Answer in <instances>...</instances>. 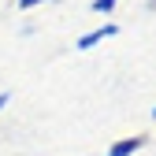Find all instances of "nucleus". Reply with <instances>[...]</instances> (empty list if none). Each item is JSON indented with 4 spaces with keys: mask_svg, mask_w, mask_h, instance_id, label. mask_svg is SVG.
<instances>
[{
    "mask_svg": "<svg viewBox=\"0 0 156 156\" xmlns=\"http://www.w3.org/2000/svg\"><path fill=\"white\" fill-rule=\"evenodd\" d=\"M115 30H119V26H112V23H108V26H101V30H93V34H86V37H82V41H78V48H82V52H86V48H93L97 41H104V37H112Z\"/></svg>",
    "mask_w": 156,
    "mask_h": 156,
    "instance_id": "f257e3e1",
    "label": "nucleus"
},
{
    "mask_svg": "<svg viewBox=\"0 0 156 156\" xmlns=\"http://www.w3.org/2000/svg\"><path fill=\"white\" fill-rule=\"evenodd\" d=\"M141 145H145V138H141V134H138V138H123V141L115 145V149H112L108 156H134V152H138Z\"/></svg>",
    "mask_w": 156,
    "mask_h": 156,
    "instance_id": "f03ea898",
    "label": "nucleus"
},
{
    "mask_svg": "<svg viewBox=\"0 0 156 156\" xmlns=\"http://www.w3.org/2000/svg\"><path fill=\"white\" fill-rule=\"evenodd\" d=\"M115 0H93V11H112Z\"/></svg>",
    "mask_w": 156,
    "mask_h": 156,
    "instance_id": "7ed1b4c3",
    "label": "nucleus"
},
{
    "mask_svg": "<svg viewBox=\"0 0 156 156\" xmlns=\"http://www.w3.org/2000/svg\"><path fill=\"white\" fill-rule=\"evenodd\" d=\"M34 4H41V0H19V8H34Z\"/></svg>",
    "mask_w": 156,
    "mask_h": 156,
    "instance_id": "20e7f679",
    "label": "nucleus"
},
{
    "mask_svg": "<svg viewBox=\"0 0 156 156\" xmlns=\"http://www.w3.org/2000/svg\"><path fill=\"white\" fill-rule=\"evenodd\" d=\"M4 104H8V93H0V108H4Z\"/></svg>",
    "mask_w": 156,
    "mask_h": 156,
    "instance_id": "39448f33",
    "label": "nucleus"
},
{
    "mask_svg": "<svg viewBox=\"0 0 156 156\" xmlns=\"http://www.w3.org/2000/svg\"><path fill=\"white\" fill-rule=\"evenodd\" d=\"M152 119H156V108H152Z\"/></svg>",
    "mask_w": 156,
    "mask_h": 156,
    "instance_id": "423d86ee",
    "label": "nucleus"
}]
</instances>
